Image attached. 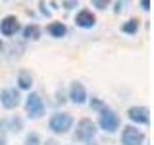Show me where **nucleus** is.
<instances>
[{"label": "nucleus", "mask_w": 154, "mask_h": 145, "mask_svg": "<svg viewBox=\"0 0 154 145\" xmlns=\"http://www.w3.org/2000/svg\"><path fill=\"white\" fill-rule=\"evenodd\" d=\"M75 23L79 27H83V29H89V27H93L96 23V18H94V14L91 12V10H81V12L75 16Z\"/></svg>", "instance_id": "obj_10"}, {"label": "nucleus", "mask_w": 154, "mask_h": 145, "mask_svg": "<svg viewBox=\"0 0 154 145\" xmlns=\"http://www.w3.org/2000/svg\"><path fill=\"white\" fill-rule=\"evenodd\" d=\"M69 99H71V103H75V105H83L87 101V91H85V87L81 85L79 81H73V83H71Z\"/></svg>", "instance_id": "obj_9"}, {"label": "nucleus", "mask_w": 154, "mask_h": 145, "mask_svg": "<svg viewBox=\"0 0 154 145\" xmlns=\"http://www.w3.org/2000/svg\"><path fill=\"white\" fill-rule=\"evenodd\" d=\"M98 124L104 132L108 134H114L116 130L119 128V116L114 112L112 108H100V118H98Z\"/></svg>", "instance_id": "obj_2"}, {"label": "nucleus", "mask_w": 154, "mask_h": 145, "mask_svg": "<svg viewBox=\"0 0 154 145\" xmlns=\"http://www.w3.org/2000/svg\"><path fill=\"white\" fill-rule=\"evenodd\" d=\"M144 134L139 132L135 126H125L122 130V145H143Z\"/></svg>", "instance_id": "obj_5"}, {"label": "nucleus", "mask_w": 154, "mask_h": 145, "mask_svg": "<svg viewBox=\"0 0 154 145\" xmlns=\"http://www.w3.org/2000/svg\"><path fill=\"white\" fill-rule=\"evenodd\" d=\"M46 145H56V143L54 141H46Z\"/></svg>", "instance_id": "obj_19"}, {"label": "nucleus", "mask_w": 154, "mask_h": 145, "mask_svg": "<svg viewBox=\"0 0 154 145\" xmlns=\"http://www.w3.org/2000/svg\"><path fill=\"white\" fill-rule=\"evenodd\" d=\"M0 50H2V41H0Z\"/></svg>", "instance_id": "obj_20"}, {"label": "nucleus", "mask_w": 154, "mask_h": 145, "mask_svg": "<svg viewBox=\"0 0 154 145\" xmlns=\"http://www.w3.org/2000/svg\"><path fill=\"white\" fill-rule=\"evenodd\" d=\"M25 145H41V139H38L37 134H29L25 139Z\"/></svg>", "instance_id": "obj_15"}, {"label": "nucleus", "mask_w": 154, "mask_h": 145, "mask_svg": "<svg viewBox=\"0 0 154 145\" xmlns=\"http://www.w3.org/2000/svg\"><path fill=\"white\" fill-rule=\"evenodd\" d=\"M17 31H19V21H17L16 16H6L0 21V33H2V35L12 37V35H16Z\"/></svg>", "instance_id": "obj_7"}, {"label": "nucleus", "mask_w": 154, "mask_h": 145, "mask_svg": "<svg viewBox=\"0 0 154 145\" xmlns=\"http://www.w3.org/2000/svg\"><path fill=\"white\" fill-rule=\"evenodd\" d=\"M71 126H73V118H71L67 112H56L52 114L50 122H48V128L52 130L54 134H67L71 130Z\"/></svg>", "instance_id": "obj_1"}, {"label": "nucleus", "mask_w": 154, "mask_h": 145, "mask_svg": "<svg viewBox=\"0 0 154 145\" xmlns=\"http://www.w3.org/2000/svg\"><path fill=\"white\" fill-rule=\"evenodd\" d=\"M23 37L25 39H38L41 37V29H38V25H27L25 29H23Z\"/></svg>", "instance_id": "obj_12"}, {"label": "nucleus", "mask_w": 154, "mask_h": 145, "mask_svg": "<svg viewBox=\"0 0 154 145\" xmlns=\"http://www.w3.org/2000/svg\"><path fill=\"white\" fill-rule=\"evenodd\" d=\"M141 4H143V10H148V8H150V0H141Z\"/></svg>", "instance_id": "obj_18"}, {"label": "nucleus", "mask_w": 154, "mask_h": 145, "mask_svg": "<svg viewBox=\"0 0 154 145\" xmlns=\"http://www.w3.org/2000/svg\"><path fill=\"white\" fill-rule=\"evenodd\" d=\"M25 112L29 118H41L45 114V103H42L41 95L37 93H31L25 101Z\"/></svg>", "instance_id": "obj_3"}, {"label": "nucleus", "mask_w": 154, "mask_h": 145, "mask_svg": "<svg viewBox=\"0 0 154 145\" xmlns=\"http://www.w3.org/2000/svg\"><path fill=\"white\" fill-rule=\"evenodd\" d=\"M66 31L67 29H66V25L62 21H56V23H50V25H48V33H50L54 39H62L66 35Z\"/></svg>", "instance_id": "obj_11"}, {"label": "nucleus", "mask_w": 154, "mask_h": 145, "mask_svg": "<svg viewBox=\"0 0 154 145\" xmlns=\"http://www.w3.org/2000/svg\"><path fill=\"white\" fill-rule=\"evenodd\" d=\"M137 29H139V21H137V19H129L127 23H123V25H122V31L127 33V35H135Z\"/></svg>", "instance_id": "obj_14"}, {"label": "nucleus", "mask_w": 154, "mask_h": 145, "mask_svg": "<svg viewBox=\"0 0 154 145\" xmlns=\"http://www.w3.org/2000/svg\"><path fill=\"white\" fill-rule=\"evenodd\" d=\"M12 124H14V132H19V130H21V120L19 118H14Z\"/></svg>", "instance_id": "obj_17"}, {"label": "nucleus", "mask_w": 154, "mask_h": 145, "mask_svg": "<svg viewBox=\"0 0 154 145\" xmlns=\"http://www.w3.org/2000/svg\"><path fill=\"white\" fill-rule=\"evenodd\" d=\"M127 116H129L131 122H137V124H148L150 122L146 106H131V108L127 110Z\"/></svg>", "instance_id": "obj_6"}, {"label": "nucleus", "mask_w": 154, "mask_h": 145, "mask_svg": "<svg viewBox=\"0 0 154 145\" xmlns=\"http://www.w3.org/2000/svg\"><path fill=\"white\" fill-rule=\"evenodd\" d=\"M93 4H94L98 10H106V8L110 6V0H93Z\"/></svg>", "instance_id": "obj_16"}, {"label": "nucleus", "mask_w": 154, "mask_h": 145, "mask_svg": "<svg viewBox=\"0 0 154 145\" xmlns=\"http://www.w3.org/2000/svg\"><path fill=\"white\" fill-rule=\"evenodd\" d=\"M17 83H19V87H21V89H31L33 77L29 76L27 72H21V74H19V77H17Z\"/></svg>", "instance_id": "obj_13"}, {"label": "nucleus", "mask_w": 154, "mask_h": 145, "mask_svg": "<svg viewBox=\"0 0 154 145\" xmlns=\"http://www.w3.org/2000/svg\"><path fill=\"white\" fill-rule=\"evenodd\" d=\"M0 103L4 108H16L19 105V93L16 89H4L0 93Z\"/></svg>", "instance_id": "obj_8"}, {"label": "nucleus", "mask_w": 154, "mask_h": 145, "mask_svg": "<svg viewBox=\"0 0 154 145\" xmlns=\"http://www.w3.org/2000/svg\"><path fill=\"white\" fill-rule=\"evenodd\" d=\"M96 135V126L93 124V120L83 118L77 122V130H75V139L79 141H91Z\"/></svg>", "instance_id": "obj_4"}]
</instances>
